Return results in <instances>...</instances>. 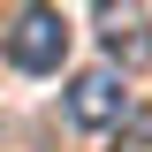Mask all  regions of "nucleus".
Segmentation results:
<instances>
[{
  "label": "nucleus",
  "mask_w": 152,
  "mask_h": 152,
  "mask_svg": "<svg viewBox=\"0 0 152 152\" xmlns=\"http://www.w3.org/2000/svg\"><path fill=\"white\" fill-rule=\"evenodd\" d=\"M91 15H99V46H107V69L137 76L152 61V8L145 0H91Z\"/></svg>",
  "instance_id": "f03ea898"
},
{
  "label": "nucleus",
  "mask_w": 152,
  "mask_h": 152,
  "mask_svg": "<svg viewBox=\"0 0 152 152\" xmlns=\"http://www.w3.org/2000/svg\"><path fill=\"white\" fill-rule=\"evenodd\" d=\"M114 152H152V129H145V122H129V129H122V145H114Z\"/></svg>",
  "instance_id": "20e7f679"
},
{
  "label": "nucleus",
  "mask_w": 152,
  "mask_h": 152,
  "mask_svg": "<svg viewBox=\"0 0 152 152\" xmlns=\"http://www.w3.org/2000/svg\"><path fill=\"white\" fill-rule=\"evenodd\" d=\"M8 61H15L23 76H53L61 61H69V23H61L53 0L15 8V23H8Z\"/></svg>",
  "instance_id": "f257e3e1"
},
{
  "label": "nucleus",
  "mask_w": 152,
  "mask_h": 152,
  "mask_svg": "<svg viewBox=\"0 0 152 152\" xmlns=\"http://www.w3.org/2000/svg\"><path fill=\"white\" fill-rule=\"evenodd\" d=\"M69 122H76V129H122V122H129L122 69H84V76H69Z\"/></svg>",
  "instance_id": "7ed1b4c3"
}]
</instances>
